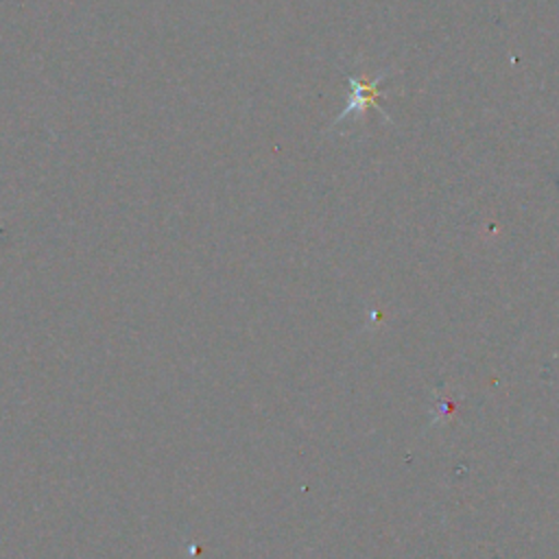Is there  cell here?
Returning <instances> with one entry per match:
<instances>
[{"label":"cell","mask_w":559,"mask_h":559,"mask_svg":"<svg viewBox=\"0 0 559 559\" xmlns=\"http://www.w3.org/2000/svg\"><path fill=\"white\" fill-rule=\"evenodd\" d=\"M384 76H386V70H380L371 81H365L362 76H349V87H352L349 105L345 107V111H343V114H338V116H336V120H334V124H332V127H336V124L345 122V120H347V118H352V116H362V114H365V109H367L369 105L378 107V98L382 96V94L378 92V85L382 83V79H384ZM378 111H380V114H384L380 107H378Z\"/></svg>","instance_id":"cell-1"}]
</instances>
